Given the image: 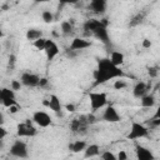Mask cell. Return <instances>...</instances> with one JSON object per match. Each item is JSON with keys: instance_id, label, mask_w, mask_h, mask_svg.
Here are the masks:
<instances>
[{"instance_id": "obj_1", "label": "cell", "mask_w": 160, "mask_h": 160, "mask_svg": "<svg viewBox=\"0 0 160 160\" xmlns=\"http://www.w3.org/2000/svg\"><path fill=\"white\" fill-rule=\"evenodd\" d=\"M124 72L120 69V66L114 65L109 58H104V59H99L98 61V68L94 71V78H95V85H100L104 84L109 80L112 79H118V78H122Z\"/></svg>"}, {"instance_id": "obj_2", "label": "cell", "mask_w": 160, "mask_h": 160, "mask_svg": "<svg viewBox=\"0 0 160 160\" xmlns=\"http://www.w3.org/2000/svg\"><path fill=\"white\" fill-rule=\"evenodd\" d=\"M84 30H86L90 35H94L95 38H98L105 45H110V38L106 29V22L96 19H89L84 24Z\"/></svg>"}, {"instance_id": "obj_3", "label": "cell", "mask_w": 160, "mask_h": 160, "mask_svg": "<svg viewBox=\"0 0 160 160\" xmlns=\"http://www.w3.org/2000/svg\"><path fill=\"white\" fill-rule=\"evenodd\" d=\"M149 131H150L149 128H146L144 124L138 122V121H132L130 131L128 134V139L129 140H138V139L146 138L149 135Z\"/></svg>"}, {"instance_id": "obj_4", "label": "cell", "mask_w": 160, "mask_h": 160, "mask_svg": "<svg viewBox=\"0 0 160 160\" xmlns=\"http://www.w3.org/2000/svg\"><path fill=\"white\" fill-rule=\"evenodd\" d=\"M89 125L90 124L88 121V116L86 115H80L79 118H75L70 121L69 129L75 134H85Z\"/></svg>"}, {"instance_id": "obj_5", "label": "cell", "mask_w": 160, "mask_h": 160, "mask_svg": "<svg viewBox=\"0 0 160 160\" xmlns=\"http://www.w3.org/2000/svg\"><path fill=\"white\" fill-rule=\"evenodd\" d=\"M38 132L36 128L32 125V120L26 119V121L24 122H19L16 126V134L20 138H31L35 136Z\"/></svg>"}, {"instance_id": "obj_6", "label": "cell", "mask_w": 160, "mask_h": 160, "mask_svg": "<svg viewBox=\"0 0 160 160\" xmlns=\"http://www.w3.org/2000/svg\"><path fill=\"white\" fill-rule=\"evenodd\" d=\"M89 100H90V106L91 109L99 110L101 108H104L108 104V95L105 92H99V91H92L89 94Z\"/></svg>"}, {"instance_id": "obj_7", "label": "cell", "mask_w": 160, "mask_h": 160, "mask_svg": "<svg viewBox=\"0 0 160 160\" xmlns=\"http://www.w3.org/2000/svg\"><path fill=\"white\" fill-rule=\"evenodd\" d=\"M10 155L15 156V158H20V159L28 158L29 156V150H28L26 142H24L21 140L14 141L12 145L10 146Z\"/></svg>"}, {"instance_id": "obj_8", "label": "cell", "mask_w": 160, "mask_h": 160, "mask_svg": "<svg viewBox=\"0 0 160 160\" xmlns=\"http://www.w3.org/2000/svg\"><path fill=\"white\" fill-rule=\"evenodd\" d=\"M31 120H32L34 124H36V125L40 126V128H48V126H50L51 122H52L51 116H50L48 112L41 111V110L35 111V112L32 114Z\"/></svg>"}, {"instance_id": "obj_9", "label": "cell", "mask_w": 160, "mask_h": 160, "mask_svg": "<svg viewBox=\"0 0 160 160\" xmlns=\"http://www.w3.org/2000/svg\"><path fill=\"white\" fill-rule=\"evenodd\" d=\"M20 82L28 88H36L40 82V76L31 71H24L20 76Z\"/></svg>"}, {"instance_id": "obj_10", "label": "cell", "mask_w": 160, "mask_h": 160, "mask_svg": "<svg viewBox=\"0 0 160 160\" xmlns=\"http://www.w3.org/2000/svg\"><path fill=\"white\" fill-rule=\"evenodd\" d=\"M44 52H45V55H46V59L49 60V61H51V60H54L58 55H59V52H60V49H59V46H58V44L54 41V40H50V39H46V42H45V48H44V50H42Z\"/></svg>"}, {"instance_id": "obj_11", "label": "cell", "mask_w": 160, "mask_h": 160, "mask_svg": "<svg viewBox=\"0 0 160 160\" xmlns=\"http://www.w3.org/2000/svg\"><path fill=\"white\" fill-rule=\"evenodd\" d=\"M102 120L108 122H118L121 120V116L112 105H108L102 112Z\"/></svg>"}, {"instance_id": "obj_12", "label": "cell", "mask_w": 160, "mask_h": 160, "mask_svg": "<svg viewBox=\"0 0 160 160\" xmlns=\"http://www.w3.org/2000/svg\"><path fill=\"white\" fill-rule=\"evenodd\" d=\"M1 95H2V104L5 108H9L14 104H16L15 100V91L11 88H1Z\"/></svg>"}, {"instance_id": "obj_13", "label": "cell", "mask_w": 160, "mask_h": 160, "mask_svg": "<svg viewBox=\"0 0 160 160\" xmlns=\"http://www.w3.org/2000/svg\"><path fill=\"white\" fill-rule=\"evenodd\" d=\"M90 46H91V41L86 40V39H82V38H74L68 49L74 50V51H81V50H85Z\"/></svg>"}, {"instance_id": "obj_14", "label": "cell", "mask_w": 160, "mask_h": 160, "mask_svg": "<svg viewBox=\"0 0 160 160\" xmlns=\"http://www.w3.org/2000/svg\"><path fill=\"white\" fill-rule=\"evenodd\" d=\"M108 8V0H90L89 9L98 15H101L106 11Z\"/></svg>"}, {"instance_id": "obj_15", "label": "cell", "mask_w": 160, "mask_h": 160, "mask_svg": "<svg viewBox=\"0 0 160 160\" xmlns=\"http://www.w3.org/2000/svg\"><path fill=\"white\" fill-rule=\"evenodd\" d=\"M135 152H136V158L139 160H154L155 159V155L152 154V151L149 148H145L142 145H136Z\"/></svg>"}, {"instance_id": "obj_16", "label": "cell", "mask_w": 160, "mask_h": 160, "mask_svg": "<svg viewBox=\"0 0 160 160\" xmlns=\"http://www.w3.org/2000/svg\"><path fill=\"white\" fill-rule=\"evenodd\" d=\"M44 105H46L48 108H50L54 112H56V114H60V111H61V108H62V105H61V101H60V99L56 96V95H50V98L46 100V101H44Z\"/></svg>"}, {"instance_id": "obj_17", "label": "cell", "mask_w": 160, "mask_h": 160, "mask_svg": "<svg viewBox=\"0 0 160 160\" xmlns=\"http://www.w3.org/2000/svg\"><path fill=\"white\" fill-rule=\"evenodd\" d=\"M148 90H149V85L146 82H144V81H139L132 88V95H134V98L140 99L141 96L148 94Z\"/></svg>"}, {"instance_id": "obj_18", "label": "cell", "mask_w": 160, "mask_h": 160, "mask_svg": "<svg viewBox=\"0 0 160 160\" xmlns=\"http://www.w3.org/2000/svg\"><path fill=\"white\" fill-rule=\"evenodd\" d=\"M60 31L64 36H70L74 34V22L71 20H65L60 24Z\"/></svg>"}, {"instance_id": "obj_19", "label": "cell", "mask_w": 160, "mask_h": 160, "mask_svg": "<svg viewBox=\"0 0 160 160\" xmlns=\"http://www.w3.org/2000/svg\"><path fill=\"white\" fill-rule=\"evenodd\" d=\"M109 60H110L114 65L120 66V65H122V64H124L125 56H124V54H122V52H120V51H115V50H114V51H111V52H110Z\"/></svg>"}, {"instance_id": "obj_20", "label": "cell", "mask_w": 160, "mask_h": 160, "mask_svg": "<svg viewBox=\"0 0 160 160\" xmlns=\"http://www.w3.org/2000/svg\"><path fill=\"white\" fill-rule=\"evenodd\" d=\"M140 102L142 108H152L156 104V99L152 94H145L144 96L140 98Z\"/></svg>"}, {"instance_id": "obj_21", "label": "cell", "mask_w": 160, "mask_h": 160, "mask_svg": "<svg viewBox=\"0 0 160 160\" xmlns=\"http://www.w3.org/2000/svg\"><path fill=\"white\" fill-rule=\"evenodd\" d=\"M99 154H100V148L96 144L86 145V148L84 150V156L85 158H94V156H98Z\"/></svg>"}, {"instance_id": "obj_22", "label": "cell", "mask_w": 160, "mask_h": 160, "mask_svg": "<svg viewBox=\"0 0 160 160\" xmlns=\"http://www.w3.org/2000/svg\"><path fill=\"white\" fill-rule=\"evenodd\" d=\"M145 16H146V12H145V11H139V12H136V14L130 19V21H129V26H130V28H134V26L140 25V24L144 21Z\"/></svg>"}, {"instance_id": "obj_23", "label": "cell", "mask_w": 160, "mask_h": 160, "mask_svg": "<svg viewBox=\"0 0 160 160\" xmlns=\"http://www.w3.org/2000/svg\"><path fill=\"white\" fill-rule=\"evenodd\" d=\"M26 39L29 41H35L40 38H42V31L40 29H35V28H31V29H28L26 30Z\"/></svg>"}, {"instance_id": "obj_24", "label": "cell", "mask_w": 160, "mask_h": 160, "mask_svg": "<svg viewBox=\"0 0 160 160\" xmlns=\"http://www.w3.org/2000/svg\"><path fill=\"white\" fill-rule=\"evenodd\" d=\"M86 142L84 140H75L72 141L71 144H69V150H71L72 152H80V151H84L85 148H86Z\"/></svg>"}, {"instance_id": "obj_25", "label": "cell", "mask_w": 160, "mask_h": 160, "mask_svg": "<svg viewBox=\"0 0 160 160\" xmlns=\"http://www.w3.org/2000/svg\"><path fill=\"white\" fill-rule=\"evenodd\" d=\"M41 19H42L44 22L50 24V22L54 21V14H52L50 10H44V11L41 12Z\"/></svg>"}, {"instance_id": "obj_26", "label": "cell", "mask_w": 160, "mask_h": 160, "mask_svg": "<svg viewBox=\"0 0 160 160\" xmlns=\"http://www.w3.org/2000/svg\"><path fill=\"white\" fill-rule=\"evenodd\" d=\"M125 88H128V82H126L122 78H118V79L114 81V89H116V90H122V89H125Z\"/></svg>"}, {"instance_id": "obj_27", "label": "cell", "mask_w": 160, "mask_h": 160, "mask_svg": "<svg viewBox=\"0 0 160 160\" xmlns=\"http://www.w3.org/2000/svg\"><path fill=\"white\" fill-rule=\"evenodd\" d=\"M45 42H46V39H45V38H40V39L32 41V45H34V48H36L38 50H44Z\"/></svg>"}, {"instance_id": "obj_28", "label": "cell", "mask_w": 160, "mask_h": 160, "mask_svg": "<svg viewBox=\"0 0 160 160\" xmlns=\"http://www.w3.org/2000/svg\"><path fill=\"white\" fill-rule=\"evenodd\" d=\"M99 155H100V158L104 159V160H116V155H115L114 152H111L110 150H106V151H104V152H101V154H99Z\"/></svg>"}, {"instance_id": "obj_29", "label": "cell", "mask_w": 160, "mask_h": 160, "mask_svg": "<svg viewBox=\"0 0 160 160\" xmlns=\"http://www.w3.org/2000/svg\"><path fill=\"white\" fill-rule=\"evenodd\" d=\"M21 86H22V84L20 82V80H11V82H10V88L14 91H19L21 89Z\"/></svg>"}, {"instance_id": "obj_30", "label": "cell", "mask_w": 160, "mask_h": 160, "mask_svg": "<svg viewBox=\"0 0 160 160\" xmlns=\"http://www.w3.org/2000/svg\"><path fill=\"white\" fill-rule=\"evenodd\" d=\"M148 72H149L150 78H156L158 76V72H159V68L158 66H150L148 69Z\"/></svg>"}, {"instance_id": "obj_31", "label": "cell", "mask_w": 160, "mask_h": 160, "mask_svg": "<svg viewBox=\"0 0 160 160\" xmlns=\"http://www.w3.org/2000/svg\"><path fill=\"white\" fill-rule=\"evenodd\" d=\"M8 109H9V112H10V114H16V112L20 110V108L18 106V104H14V105L9 106Z\"/></svg>"}, {"instance_id": "obj_32", "label": "cell", "mask_w": 160, "mask_h": 160, "mask_svg": "<svg viewBox=\"0 0 160 160\" xmlns=\"http://www.w3.org/2000/svg\"><path fill=\"white\" fill-rule=\"evenodd\" d=\"M116 159H119V160H126L128 159V154L124 150H120L119 154L116 155Z\"/></svg>"}, {"instance_id": "obj_33", "label": "cell", "mask_w": 160, "mask_h": 160, "mask_svg": "<svg viewBox=\"0 0 160 160\" xmlns=\"http://www.w3.org/2000/svg\"><path fill=\"white\" fill-rule=\"evenodd\" d=\"M76 54H78V51H74V50H70V49L66 50V56L70 58V59H74L76 56Z\"/></svg>"}, {"instance_id": "obj_34", "label": "cell", "mask_w": 160, "mask_h": 160, "mask_svg": "<svg viewBox=\"0 0 160 160\" xmlns=\"http://www.w3.org/2000/svg\"><path fill=\"white\" fill-rule=\"evenodd\" d=\"M8 135V131H6V129L5 128H2V125H0V139H5V136Z\"/></svg>"}, {"instance_id": "obj_35", "label": "cell", "mask_w": 160, "mask_h": 160, "mask_svg": "<svg viewBox=\"0 0 160 160\" xmlns=\"http://www.w3.org/2000/svg\"><path fill=\"white\" fill-rule=\"evenodd\" d=\"M59 1H60V4H61V5H66V4L74 5V4H76L79 0H59Z\"/></svg>"}, {"instance_id": "obj_36", "label": "cell", "mask_w": 160, "mask_h": 160, "mask_svg": "<svg viewBox=\"0 0 160 160\" xmlns=\"http://www.w3.org/2000/svg\"><path fill=\"white\" fill-rule=\"evenodd\" d=\"M65 109H66L69 112H74V111L76 110V108H75L74 104H66V105H65Z\"/></svg>"}, {"instance_id": "obj_37", "label": "cell", "mask_w": 160, "mask_h": 160, "mask_svg": "<svg viewBox=\"0 0 160 160\" xmlns=\"http://www.w3.org/2000/svg\"><path fill=\"white\" fill-rule=\"evenodd\" d=\"M150 46H151V41H150L149 39H144V40H142V48L149 49Z\"/></svg>"}, {"instance_id": "obj_38", "label": "cell", "mask_w": 160, "mask_h": 160, "mask_svg": "<svg viewBox=\"0 0 160 160\" xmlns=\"http://www.w3.org/2000/svg\"><path fill=\"white\" fill-rule=\"evenodd\" d=\"M86 116H88V121H89L90 125L94 124V122H96V118H95L92 114H89V115H86Z\"/></svg>"}, {"instance_id": "obj_39", "label": "cell", "mask_w": 160, "mask_h": 160, "mask_svg": "<svg viewBox=\"0 0 160 160\" xmlns=\"http://www.w3.org/2000/svg\"><path fill=\"white\" fill-rule=\"evenodd\" d=\"M4 122H5V115L4 112L0 111V125H4Z\"/></svg>"}, {"instance_id": "obj_40", "label": "cell", "mask_w": 160, "mask_h": 160, "mask_svg": "<svg viewBox=\"0 0 160 160\" xmlns=\"http://www.w3.org/2000/svg\"><path fill=\"white\" fill-rule=\"evenodd\" d=\"M4 148V141H2V139H0V150Z\"/></svg>"}, {"instance_id": "obj_41", "label": "cell", "mask_w": 160, "mask_h": 160, "mask_svg": "<svg viewBox=\"0 0 160 160\" xmlns=\"http://www.w3.org/2000/svg\"><path fill=\"white\" fill-rule=\"evenodd\" d=\"M50 0H35V2H48Z\"/></svg>"}, {"instance_id": "obj_42", "label": "cell", "mask_w": 160, "mask_h": 160, "mask_svg": "<svg viewBox=\"0 0 160 160\" xmlns=\"http://www.w3.org/2000/svg\"><path fill=\"white\" fill-rule=\"evenodd\" d=\"M4 36V31H2V29H1V26H0V39Z\"/></svg>"}, {"instance_id": "obj_43", "label": "cell", "mask_w": 160, "mask_h": 160, "mask_svg": "<svg viewBox=\"0 0 160 160\" xmlns=\"http://www.w3.org/2000/svg\"><path fill=\"white\" fill-rule=\"evenodd\" d=\"M0 104H2V95H1V88H0Z\"/></svg>"}, {"instance_id": "obj_44", "label": "cell", "mask_w": 160, "mask_h": 160, "mask_svg": "<svg viewBox=\"0 0 160 160\" xmlns=\"http://www.w3.org/2000/svg\"><path fill=\"white\" fill-rule=\"evenodd\" d=\"M0 50H1V48H0Z\"/></svg>"}]
</instances>
